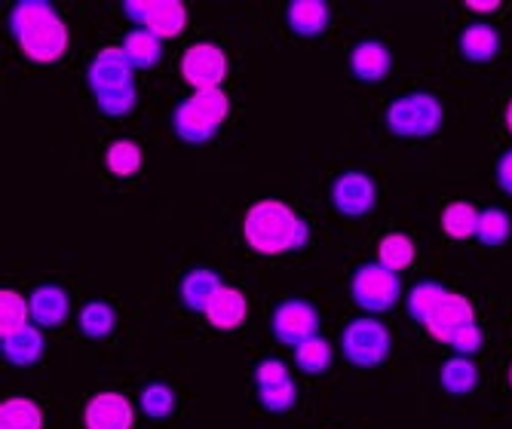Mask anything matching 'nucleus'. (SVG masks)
<instances>
[{
  "instance_id": "obj_1",
  "label": "nucleus",
  "mask_w": 512,
  "mask_h": 429,
  "mask_svg": "<svg viewBox=\"0 0 512 429\" xmlns=\"http://www.w3.org/2000/svg\"><path fill=\"white\" fill-rule=\"evenodd\" d=\"M10 34L34 65H56L68 53V25L50 0H19L10 10Z\"/></svg>"
},
{
  "instance_id": "obj_2",
  "label": "nucleus",
  "mask_w": 512,
  "mask_h": 429,
  "mask_svg": "<svg viewBox=\"0 0 512 429\" xmlns=\"http://www.w3.org/2000/svg\"><path fill=\"white\" fill-rule=\"evenodd\" d=\"M246 246L258 255H286L304 249L310 240V227L298 212L279 200H261L246 212L243 221Z\"/></svg>"
},
{
  "instance_id": "obj_3",
  "label": "nucleus",
  "mask_w": 512,
  "mask_h": 429,
  "mask_svg": "<svg viewBox=\"0 0 512 429\" xmlns=\"http://www.w3.org/2000/svg\"><path fill=\"white\" fill-rule=\"evenodd\" d=\"M230 114V99L224 89H203L194 92L191 99L178 102L172 111V129L188 145H206L215 138L221 123Z\"/></svg>"
},
{
  "instance_id": "obj_4",
  "label": "nucleus",
  "mask_w": 512,
  "mask_h": 429,
  "mask_svg": "<svg viewBox=\"0 0 512 429\" xmlns=\"http://www.w3.org/2000/svg\"><path fill=\"white\" fill-rule=\"evenodd\" d=\"M442 126V102L430 92H408L390 102L387 129L399 138H430Z\"/></svg>"
},
{
  "instance_id": "obj_5",
  "label": "nucleus",
  "mask_w": 512,
  "mask_h": 429,
  "mask_svg": "<svg viewBox=\"0 0 512 429\" xmlns=\"http://www.w3.org/2000/svg\"><path fill=\"white\" fill-rule=\"evenodd\" d=\"M350 298L356 301L359 310H365L368 316L387 313L399 304L402 298V279L399 273L381 267L378 261L362 264L353 279H350Z\"/></svg>"
},
{
  "instance_id": "obj_6",
  "label": "nucleus",
  "mask_w": 512,
  "mask_h": 429,
  "mask_svg": "<svg viewBox=\"0 0 512 429\" xmlns=\"http://www.w3.org/2000/svg\"><path fill=\"white\" fill-rule=\"evenodd\" d=\"M390 328L375 316H359L341 331V350L356 368H378L390 356Z\"/></svg>"
},
{
  "instance_id": "obj_7",
  "label": "nucleus",
  "mask_w": 512,
  "mask_h": 429,
  "mask_svg": "<svg viewBox=\"0 0 512 429\" xmlns=\"http://www.w3.org/2000/svg\"><path fill=\"white\" fill-rule=\"evenodd\" d=\"M123 13L129 16V22L157 34L160 40L178 37L188 28V7L181 0H126Z\"/></svg>"
},
{
  "instance_id": "obj_8",
  "label": "nucleus",
  "mask_w": 512,
  "mask_h": 429,
  "mask_svg": "<svg viewBox=\"0 0 512 429\" xmlns=\"http://www.w3.org/2000/svg\"><path fill=\"white\" fill-rule=\"evenodd\" d=\"M227 71H230V62L218 43H194L181 56V80L194 92L221 89Z\"/></svg>"
},
{
  "instance_id": "obj_9",
  "label": "nucleus",
  "mask_w": 512,
  "mask_h": 429,
  "mask_svg": "<svg viewBox=\"0 0 512 429\" xmlns=\"http://www.w3.org/2000/svg\"><path fill=\"white\" fill-rule=\"evenodd\" d=\"M273 338L286 347H301L304 341L319 335V313L310 301L289 298L273 310Z\"/></svg>"
},
{
  "instance_id": "obj_10",
  "label": "nucleus",
  "mask_w": 512,
  "mask_h": 429,
  "mask_svg": "<svg viewBox=\"0 0 512 429\" xmlns=\"http://www.w3.org/2000/svg\"><path fill=\"white\" fill-rule=\"evenodd\" d=\"M86 83L96 99L99 95L135 86V68L129 65L123 46H105V50H99L96 59L86 68Z\"/></svg>"
},
{
  "instance_id": "obj_11",
  "label": "nucleus",
  "mask_w": 512,
  "mask_h": 429,
  "mask_svg": "<svg viewBox=\"0 0 512 429\" xmlns=\"http://www.w3.org/2000/svg\"><path fill=\"white\" fill-rule=\"evenodd\" d=\"M378 203V184L365 172H344L332 181V206L344 218H362Z\"/></svg>"
},
{
  "instance_id": "obj_12",
  "label": "nucleus",
  "mask_w": 512,
  "mask_h": 429,
  "mask_svg": "<svg viewBox=\"0 0 512 429\" xmlns=\"http://www.w3.org/2000/svg\"><path fill=\"white\" fill-rule=\"evenodd\" d=\"M135 408L123 393H96L83 408V429H132Z\"/></svg>"
},
{
  "instance_id": "obj_13",
  "label": "nucleus",
  "mask_w": 512,
  "mask_h": 429,
  "mask_svg": "<svg viewBox=\"0 0 512 429\" xmlns=\"http://www.w3.org/2000/svg\"><path fill=\"white\" fill-rule=\"evenodd\" d=\"M476 322V310L473 304L463 298V295H454V292H445V298L436 304V310L430 313V319L424 322V328L433 335V341L439 344H451V338L463 325Z\"/></svg>"
},
{
  "instance_id": "obj_14",
  "label": "nucleus",
  "mask_w": 512,
  "mask_h": 429,
  "mask_svg": "<svg viewBox=\"0 0 512 429\" xmlns=\"http://www.w3.org/2000/svg\"><path fill=\"white\" fill-rule=\"evenodd\" d=\"M31 319L34 325L40 328H56L68 319L71 313V301H68V292L62 289V285H37V289L31 292Z\"/></svg>"
},
{
  "instance_id": "obj_15",
  "label": "nucleus",
  "mask_w": 512,
  "mask_h": 429,
  "mask_svg": "<svg viewBox=\"0 0 512 429\" xmlns=\"http://www.w3.org/2000/svg\"><path fill=\"white\" fill-rule=\"evenodd\" d=\"M393 68V56L390 50L381 43V40H362L353 46L350 53V71L356 80H365V83H378L390 74Z\"/></svg>"
},
{
  "instance_id": "obj_16",
  "label": "nucleus",
  "mask_w": 512,
  "mask_h": 429,
  "mask_svg": "<svg viewBox=\"0 0 512 429\" xmlns=\"http://www.w3.org/2000/svg\"><path fill=\"white\" fill-rule=\"evenodd\" d=\"M224 289V282L215 270H206V267H197L191 273H184L181 285H178V295H181V304L188 307L191 313H206L212 298Z\"/></svg>"
},
{
  "instance_id": "obj_17",
  "label": "nucleus",
  "mask_w": 512,
  "mask_h": 429,
  "mask_svg": "<svg viewBox=\"0 0 512 429\" xmlns=\"http://www.w3.org/2000/svg\"><path fill=\"white\" fill-rule=\"evenodd\" d=\"M460 53L467 62H491L500 53V31L488 22H473L460 31Z\"/></svg>"
},
{
  "instance_id": "obj_18",
  "label": "nucleus",
  "mask_w": 512,
  "mask_h": 429,
  "mask_svg": "<svg viewBox=\"0 0 512 429\" xmlns=\"http://www.w3.org/2000/svg\"><path fill=\"white\" fill-rule=\"evenodd\" d=\"M0 350H4V359L16 368H28V365H37L43 350H46V341L40 335V325H25L19 328L16 335H7L0 341Z\"/></svg>"
},
{
  "instance_id": "obj_19",
  "label": "nucleus",
  "mask_w": 512,
  "mask_h": 429,
  "mask_svg": "<svg viewBox=\"0 0 512 429\" xmlns=\"http://www.w3.org/2000/svg\"><path fill=\"white\" fill-rule=\"evenodd\" d=\"M246 313H249V304H246V295L240 289H224L212 298L209 310H206V319L212 328H221V331H234L246 322Z\"/></svg>"
},
{
  "instance_id": "obj_20",
  "label": "nucleus",
  "mask_w": 512,
  "mask_h": 429,
  "mask_svg": "<svg viewBox=\"0 0 512 429\" xmlns=\"http://www.w3.org/2000/svg\"><path fill=\"white\" fill-rule=\"evenodd\" d=\"M289 28L301 37H316L329 28L332 22V10L325 0H292L289 10H286Z\"/></svg>"
},
{
  "instance_id": "obj_21",
  "label": "nucleus",
  "mask_w": 512,
  "mask_h": 429,
  "mask_svg": "<svg viewBox=\"0 0 512 429\" xmlns=\"http://www.w3.org/2000/svg\"><path fill=\"white\" fill-rule=\"evenodd\" d=\"M123 53L132 68L148 71V68L160 65V59H163V40L145 28H135L123 37Z\"/></svg>"
},
{
  "instance_id": "obj_22",
  "label": "nucleus",
  "mask_w": 512,
  "mask_h": 429,
  "mask_svg": "<svg viewBox=\"0 0 512 429\" xmlns=\"http://www.w3.org/2000/svg\"><path fill=\"white\" fill-rule=\"evenodd\" d=\"M442 380V390L451 396H467L479 387V368L470 356H454L442 365L439 371Z\"/></svg>"
},
{
  "instance_id": "obj_23",
  "label": "nucleus",
  "mask_w": 512,
  "mask_h": 429,
  "mask_svg": "<svg viewBox=\"0 0 512 429\" xmlns=\"http://www.w3.org/2000/svg\"><path fill=\"white\" fill-rule=\"evenodd\" d=\"M0 429H43V411L34 399L13 396L0 402Z\"/></svg>"
},
{
  "instance_id": "obj_24",
  "label": "nucleus",
  "mask_w": 512,
  "mask_h": 429,
  "mask_svg": "<svg viewBox=\"0 0 512 429\" xmlns=\"http://www.w3.org/2000/svg\"><path fill=\"white\" fill-rule=\"evenodd\" d=\"M77 325H80V335H86L89 341H105L117 325V310L108 301H89L83 304Z\"/></svg>"
},
{
  "instance_id": "obj_25",
  "label": "nucleus",
  "mask_w": 512,
  "mask_h": 429,
  "mask_svg": "<svg viewBox=\"0 0 512 429\" xmlns=\"http://www.w3.org/2000/svg\"><path fill=\"white\" fill-rule=\"evenodd\" d=\"M479 209L473 203H448L442 209V230L451 236V240H473V236L479 233Z\"/></svg>"
},
{
  "instance_id": "obj_26",
  "label": "nucleus",
  "mask_w": 512,
  "mask_h": 429,
  "mask_svg": "<svg viewBox=\"0 0 512 429\" xmlns=\"http://www.w3.org/2000/svg\"><path fill=\"white\" fill-rule=\"evenodd\" d=\"M142 163H145L142 148H138L135 141H129V138L114 141V145L105 151V166H108V172L117 175V178H132V175H138V172H142Z\"/></svg>"
},
{
  "instance_id": "obj_27",
  "label": "nucleus",
  "mask_w": 512,
  "mask_h": 429,
  "mask_svg": "<svg viewBox=\"0 0 512 429\" xmlns=\"http://www.w3.org/2000/svg\"><path fill=\"white\" fill-rule=\"evenodd\" d=\"M378 264L402 273L414 264V243L408 233H387L384 240L378 243Z\"/></svg>"
},
{
  "instance_id": "obj_28",
  "label": "nucleus",
  "mask_w": 512,
  "mask_h": 429,
  "mask_svg": "<svg viewBox=\"0 0 512 429\" xmlns=\"http://www.w3.org/2000/svg\"><path fill=\"white\" fill-rule=\"evenodd\" d=\"M332 359H335V350L325 338H310L304 341L301 347H295V365L304 371V374H322L332 368Z\"/></svg>"
},
{
  "instance_id": "obj_29",
  "label": "nucleus",
  "mask_w": 512,
  "mask_h": 429,
  "mask_svg": "<svg viewBox=\"0 0 512 429\" xmlns=\"http://www.w3.org/2000/svg\"><path fill=\"white\" fill-rule=\"evenodd\" d=\"M28 316H31V304L19 292L13 289L0 292V338L16 335L19 328H25Z\"/></svg>"
},
{
  "instance_id": "obj_30",
  "label": "nucleus",
  "mask_w": 512,
  "mask_h": 429,
  "mask_svg": "<svg viewBox=\"0 0 512 429\" xmlns=\"http://www.w3.org/2000/svg\"><path fill=\"white\" fill-rule=\"evenodd\" d=\"M442 298H445V289H442L439 282H433V279L417 282L414 289L408 292V316H411L414 322H421V325H424Z\"/></svg>"
},
{
  "instance_id": "obj_31",
  "label": "nucleus",
  "mask_w": 512,
  "mask_h": 429,
  "mask_svg": "<svg viewBox=\"0 0 512 429\" xmlns=\"http://www.w3.org/2000/svg\"><path fill=\"white\" fill-rule=\"evenodd\" d=\"M138 408H142L151 420H166L175 408V393L169 384H163V380H154V384H148L142 390V396H138Z\"/></svg>"
},
{
  "instance_id": "obj_32",
  "label": "nucleus",
  "mask_w": 512,
  "mask_h": 429,
  "mask_svg": "<svg viewBox=\"0 0 512 429\" xmlns=\"http://www.w3.org/2000/svg\"><path fill=\"white\" fill-rule=\"evenodd\" d=\"M509 233H512V218L503 209H485L479 215V233H476V240L482 246H503L509 240Z\"/></svg>"
},
{
  "instance_id": "obj_33",
  "label": "nucleus",
  "mask_w": 512,
  "mask_h": 429,
  "mask_svg": "<svg viewBox=\"0 0 512 429\" xmlns=\"http://www.w3.org/2000/svg\"><path fill=\"white\" fill-rule=\"evenodd\" d=\"M258 399L261 405L270 411V414H286L295 408L298 402V387H295V380H283V384H276V387H267V390H258Z\"/></svg>"
},
{
  "instance_id": "obj_34",
  "label": "nucleus",
  "mask_w": 512,
  "mask_h": 429,
  "mask_svg": "<svg viewBox=\"0 0 512 429\" xmlns=\"http://www.w3.org/2000/svg\"><path fill=\"white\" fill-rule=\"evenodd\" d=\"M485 344V335H482V328L479 322H470V325H463L457 335L451 338V347L457 356H476Z\"/></svg>"
},
{
  "instance_id": "obj_35",
  "label": "nucleus",
  "mask_w": 512,
  "mask_h": 429,
  "mask_svg": "<svg viewBox=\"0 0 512 429\" xmlns=\"http://www.w3.org/2000/svg\"><path fill=\"white\" fill-rule=\"evenodd\" d=\"M283 380H289L286 362H279V359H264V362H258V368H255V384H258V390L276 387V384H283Z\"/></svg>"
},
{
  "instance_id": "obj_36",
  "label": "nucleus",
  "mask_w": 512,
  "mask_h": 429,
  "mask_svg": "<svg viewBox=\"0 0 512 429\" xmlns=\"http://www.w3.org/2000/svg\"><path fill=\"white\" fill-rule=\"evenodd\" d=\"M497 184L503 194L512 197V151H506L500 160H497Z\"/></svg>"
},
{
  "instance_id": "obj_37",
  "label": "nucleus",
  "mask_w": 512,
  "mask_h": 429,
  "mask_svg": "<svg viewBox=\"0 0 512 429\" xmlns=\"http://www.w3.org/2000/svg\"><path fill=\"white\" fill-rule=\"evenodd\" d=\"M473 13H497L500 10V0H470L467 4Z\"/></svg>"
},
{
  "instance_id": "obj_38",
  "label": "nucleus",
  "mask_w": 512,
  "mask_h": 429,
  "mask_svg": "<svg viewBox=\"0 0 512 429\" xmlns=\"http://www.w3.org/2000/svg\"><path fill=\"white\" fill-rule=\"evenodd\" d=\"M506 129L512 132V102L506 105Z\"/></svg>"
},
{
  "instance_id": "obj_39",
  "label": "nucleus",
  "mask_w": 512,
  "mask_h": 429,
  "mask_svg": "<svg viewBox=\"0 0 512 429\" xmlns=\"http://www.w3.org/2000/svg\"><path fill=\"white\" fill-rule=\"evenodd\" d=\"M509 387H512V365H509Z\"/></svg>"
}]
</instances>
